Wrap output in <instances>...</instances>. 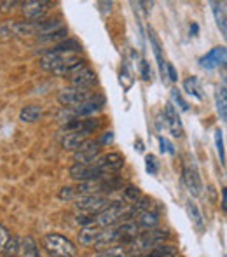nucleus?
I'll use <instances>...</instances> for the list:
<instances>
[{"instance_id":"f257e3e1","label":"nucleus","mask_w":227,"mask_h":257,"mask_svg":"<svg viewBox=\"0 0 227 257\" xmlns=\"http://www.w3.org/2000/svg\"><path fill=\"white\" fill-rule=\"evenodd\" d=\"M42 245H44L46 252L49 254V257H77V247L68 238L58 233L46 234Z\"/></svg>"},{"instance_id":"f03ea898","label":"nucleus","mask_w":227,"mask_h":257,"mask_svg":"<svg viewBox=\"0 0 227 257\" xmlns=\"http://www.w3.org/2000/svg\"><path fill=\"white\" fill-rule=\"evenodd\" d=\"M110 205V201L105 196L100 194H91V196H80L76 203V208L80 213H86V215H91V213H100L103 208Z\"/></svg>"},{"instance_id":"7ed1b4c3","label":"nucleus","mask_w":227,"mask_h":257,"mask_svg":"<svg viewBox=\"0 0 227 257\" xmlns=\"http://www.w3.org/2000/svg\"><path fill=\"white\" fill-rule=\"evenodd\" d=\"M124 210H126V206H124L123 201H112L107 208H103L98 213V217L95 219V224L101 226V228H110V226L116 224L119 219H123Z\"/></svg>"},{"instance_id":"20e7f679","label":"nucleus","mask_w":227,"mask_h":257,"mask_svg":"<svg viewBox=\"0 0 227 257\" xmlns=\"http://www.w3.org/2000/svg\"><path fill=\"white\" fill-rule=\"evenodd\" d=\"M93 97V93L89 89H80V88H65L58 95V102L65 107H77V105L84 103L86 100Z\"/></svg>"},{"instance_id":"39448f33","label":"nucleus","mask_w":227,"mask_h":257,"mask_svg":"<svg viewBox=\"0 0 227 257\" xmlns=\"http://www.w3.org/2000/svg\"><path fill=\"white\" fill-rule=\"evenodd\" d=\"M49 5H51V2L26 0V2L21 4V12H23V16L26 18V21H30V23H37V21H40L46 16Z\"/></svg>"},{"instance_id":"423d86ee","label":"nucleus","mask_w":227,"mask_h":257,"mask_svg":"<svg viewBox=\"0 0 227 257\" xmlns=\"http://www.w3.org/2000/svg\"><path fill=\"white\" fill-rule=\"evenodd\" d=\"M100 151L101 145L98 144V140H84L74 154V159L77 161V165H91L93 159L100 156Z\"/></svg>"},{"instance_id":"0eeeda50","label":"nucleus","mask_w":227,"mask_h":257,"mask_svg":"<svg viewBox=\"0 0 227 257\" xmlns=\"http://www.w3.org/2000/svg\"><path fill=\"white\" fill-rule=\"evenodd\" d=\"M91 166L100 168L103 173L107 172H117L124 166V157L119 153H108V154H100L98 157H95L91 163Z\"/></svg>"},{"instance_id":"6e6552de","label":"nucleus","mask_w":227,"mask_h":257,"mask_svg":"<svg viewBox=\"0 0 227 257\" xmlns=\"http://www.w3.org/2000/svg\"><path fill=\"white\" fill-rule=\"evenodd\" d=\"M226 60H227L226 48H224V46H217V48L210 49L204 56L200 58V67L206 70H213V69L222 67V65L226 63Z\"/></svg>"},{"instance_id":"1a4fd4ad","label":"nucleus","mask_w":227,"mask_h":257,"mask_svg":"<svg viewBox=\"0 0 227 257\" xmlns=\"http://www.w3.org/2000/svg\"><path fill=\"white\" fill-rule=\"evenodd\" d=\"M182 180L185 184V187L191 191L192 196H200L201 191H203V182H201V177H200V172L196 168L194 165L189 166L185 165L182 170Z\"/></svg>"},{"instance_id":"9d476101","label":"nucleus","mask_w":227,"mask_h":257,"mask_svg":"<svg viewBox=\"0 0 227 257\" xmlns=\"http://www.w3.org/2000/svg\"><path fill=\"white\" fill-rule=\"evenodd\" d=\"M103 175L105 173L100 168H95L91 165H74L70 168V177L79 182L98 180V179H103Z\"/></svg>"},{"instance_id":"9b49d317","label":"nucleus","mask_w":227,"mask_h":257,"mask_svg":"<svg viewBox=\"0 0 227 257\" xmlns=\"http://www.w3.org/2000/svg\"><path fill=\"white\" fill-rule=\"evenodd\" d=\"M103 105H105V98L101 97V95H93L89 100H86L84 103L74 107V116H77V117L93 116V114H96L98 110L103 109Z\"/></svg>"},{"instance_id":"f8f14e48","label":"nucleus","mask_w":227,"mask_h":257,"mask_svg":"<svg viewBox=\"0 0 227 257\" xmlns=\"http://www.w3.org/2000/svg\"><path fill=\"white\" fill-rule=\"evenodd\" d=\"M164 119L168 123V128H170V133H172L175 138H180L183 135V126L182 121H180L178 110L175 109V105L172 102L166 103V109H164Z\"/></svg>"},{"instance_id":"ddd939ff","label":"nucleus","mask_w":227,"mask_h":257,"mask_svg":"<svg viewBox=\"0 0 227 257\" xmlns=\"http://www.w3.org/2000/svg\"><path fill=\"white\" fill-rule=\"evenodd\" d=\"M96 74L93 72L88 67H82L80 70H77L76 74L70 76V82H72L74 88H80V89H89L91 86L96 84Z\"/></svg>"},{"instance_id":"4468645a","label":"nucleus","mask_w":227,"mask_h":257,"mask_svg":"<svg viewBox=\"0 0 227 257\" xmlns=\"http://www.w3.org/2000/svg\"><path fill=\"white\" fill-rule=\"evenodd\" d=\"M84 67V60L80 56H77V54H70V56L67 58V60L63 61V63L58 67V69L54 70V76H72V74H76L77 70H80Z\"/></svg>"},{"instance_id":"2eb2a0df","label":"nucleus","mask_w":227,"mask_h":257,"mask_svg":"<svg viewBox=\"0 0 227 257\" xmlns=\"http://www.w3.org/2000/svg\"><path fill=\"white\" fill-rule=\"evenodd\" d=\"M149 40H151V48L155 54V61H157V67H159V72L163 76V79L166 77V63L163 60V48H161V40L155 33V30L152 26H149Z\"/></svg>"},{"instance_id":"dca6fc26","label":"nucleus","mask_w":227,"mask_h":257,"mask_svg":"<svg viewBox=\"0 0 227 257\" xmlns=\"http://www.w3.org/2000/svg\"><path fill=\"white\" fill-rule=\"evenodd\" d=\"M151 198H138L136 201H133L131 206L127 210H124L123 217L126 219V221H131L133 217H138L140 213L147 212L149 208H151Z\"/></svg>"},{"instance_id":"f3484780","label":"nucleus","mask_w":227,"mask_h":257,"mask_svg":"<svg viewBox=\"0 0 227 257\" xmlns=\"http://www.w3.org/2000/svg\"><path fill=\"white\" fill-rule=\"evenodd\" d=\"M117 241H119V234H117L116 229H105V231H100L98 236H96V241H95V247L96 249H103V247H108L110 249L112 245H116Z\"/></svg>"},{"instance_id":"a211bd4d","label":"nucleus","mask_w":227,"mask_h":257,"mask_svg":"<svg viewBox=\"0 0 227 257\" xmlns=\"http://www.w3.org/2000/svg\"><path fill=\"white\" fill-rule=\"evenodd\" d=\"M138 226H136V222L133 221H126L123 222V224L119 226V228L116 229L117 234H119V241H126V243H129V241L133 240V238L138 236Z\"/></svg>"},{"instance_id":"6ab92c4d","label":"nucleus","mask_w":227,"mask_h":257,"mask_svg":"<svg viewBox=\"0 0 227 257\" xmlns=\"http://www.w3.org/2000/svg\"><path fill=\"white\" fill-rule=\"evenodd\" d=\"M88 135H84V133H79V131H74V133H67L61 140V147L65 151H77V149L82 145V142L86 140Z\"/></svg>"},{"instance_id":"aec40b11","label":"nucleus","mask_w":227,"mask_h":257,"mask_svg":"<svg viewBox=\"0 0 227 257\" xmlns=\"http://www.w3.org/2000/svg\"><path fill=\"white\" fill-rule=\"evenodd\" d=\"M103 191V182L101 179L98 180H89V182H80L79 187L76 189V193H79L80 196H91V194H98Z\"/></svg>"},{"instance_id":"412c9836","label":"nucleus","mask_w":227,"mask_h":257,"mask_svg":"<svg viewBox=\"0 0 227 257\" xmlns=\"http://www.w3.org/2000/svg\"><path fill=\"white\" fill-rule=\"evenodd\" d=\"M12 35L14 37L35 35V23H30V21H12Z\"/></svg>"},{"instance_id":"4be33fe9","label":"nucleus","mask_w":227,"mask_h":257,"mask_svg":"<svg viewBox=\"0 0 227 257\" xmlns=\"http://www.w3.org/2000/svg\"><path fill=\"white\" fill-rule=\"evenodd\" d=\"M100 233V229L96 226H88V228H82L79 233V243L84 247H93L96 241V236Z\"/></svg>"},{"instance_id":"5701e85b","label":"nucleus","mask_w":227,"mask_h":257,"mask_svg":"<svg viewBox=\"0 0 227 257\" xmlns=\"http://www.w3.org/2000/svg\"><path fill=\"white\" fill-rule=\"evenodd\" d=\"M42 117V109L39 105H25L20 112V119L23 123H37Z\"/></svg>"},{"instance_id":"b1692460","label":"nucleus","mask_w":227,"mask_h":257,"mask_svg":"<svg viewBox=\"0 0 227 257\" xmlns=\"http://www.w3.org/2000/svg\"><path fill=\"white\" fill-rule=\"evenodd\" d=\"M210 5H211V11H213V16H215L220 32H222V35H226L227 25H226V7H224L226 4H224V2L222 4H220V2H210Z\"/></svg>"},{"instance_id":"393cba45","label":"nucleus","mask_w":227,"mask_h":257,"mask_svg":"<svg viewBox=\"0 0 227 257\" xmlns=\"http://www.w3.org/2000/svg\"><path fill=\"white\" fill-rule=\"evenodd\" d=\"M48 51H54V52H70V54H77L79 51H82V48H80V44L77 42V40H61V42H58V44H54L51 49H48Z\"/></svg>"},{"instance_id":"a878e982","label":"nucleus","mask_w":227,"mask_h":257,"mask_svg":"<svg viewBox=\"0 0 227 257\" xmlns=\"http://www.w3.org/2000/svg\"><path fill=\"white\" fill-rule=\"evenodd\" d=\"M159 224V217H157V213L155 212H144L138 215V222L136 226L138 228H145V229H154L155 226Z\"/></svg>"},{"instance_id":"bb28decb","label":"nucleus","mask_w":227,"mask_h":257,"mask_svg":"<svg viewBox=\"0 0 227 257\" xmlns=\"http://www.w3.org/2000/svg\"><path fill=\"white\" fill-rule=\"evenodd\" d=\"M185 208H187V213L189 217H191V221L196 224V228L198 229H203L204 228V222H203V215H201L200 208H198V205H196L192 200H187L185 201Z\"/></svg>"},{"instance_id":"cd10ccee","label":"nucleus","mask_w":227,"mask_h":257,"mask_svg":"<svg viewBox=\"0 0 227 257\" xmlns=\"http://www.w3.org/2000/svg\"><path fill=\"white\" fill-rule=\"evenodd\" d=\"M183 89L191 95V97L198 98V100H203V95H201V88H200V80L198 77H187L183 80Z\"/></svg>"},{"instance_id":"c85d7f7f","label":"nucleus","mask_w":227,"mask_h":257,"mask_svg":"<svg viewBox=\"0 0 227 257\" xmlns=\"http://www.w3.org/2000/svg\"><path fill=\"white\" fill-rule=\"evenodd\" d=\"M217 112H219L220 119H227V93H226V84L217 91Z\"/></svg>"},{"instance_id":"c756f323","label":"nucleus","mask_w":227,"mask_h":257,"mask_svg":"<svg viewBox=\"0 0 227 257\" xmlns=\"http://www.w3.org/2000/svg\"><path fill=\"white\" fill-rule=\"evenodd\" d=\"M21 250H23V257H40L39 247L32 236H25V240L21 241Z\"/></svg>"},{"instance_id":"7c9ffc66","label":"nucleus","mask_w":227,"mask_h":257,"mask_svg":"<svg viewBox=\"0 0 227 257\" xmlns=\"http://www.w3.org/2000/svg\"><path fill=\"white\" fill-rule=\"evenodd\" d=\"M20 250H21V240L20 238L18 236H9V240H7V243H5L2 254H4V257H18Z\"/></svg>"},{"instance_id":"2f4dec72","label":"nucleus","mask_w":227,"mask_h":257,"mask_svg":"<svg viewBox=\"0 0 227 257\" xmlns=\"http://www.w3.org/2000/svg\"><path fill=\"white\" fill-rule=\"evenodd\" d=\"M67 35H68V30L65 28V26H61V28L56 30V32L39 37V40H40V42H56V44H58V42H61V40L67 39Z\"/></svg>"},{"instance_id":"473e14b6","label":"nucleus","mask_w":227,"mask_h":257,"mask_svg":"<svg viewBox=\"0 0 227 257\" xmlns=\"http://www.w3.org/2000/svg\"><path fill=\"white\" fill-rule=\"evenodd\" d=\"M119 80H121V84H123V89H126V91L131 88L133 82H135V79H133L127 65H123V69H121V74H119Z\"/></svg>"},{"instance_id":"72a5a7b5","label":"nucleus","mask_w":227,"mask_h":257,"mask_svg":"<svg viewBox=\"0 0 227 257\" xmlns=\"http://www.w3.org/2000/svg\"><path fill=\"white\" fill-rule=\"evenodd\" d=\"M145 168H147V172L151 175H155V173L159 172V161H157V157L154 154H147L145 156Z\"/></svg>"},{"instance_id":"f704fd0d","label":"nucleus","mask_w":227,"mask_h":257,"mask_svg":"<svg viewBox=\"0 0 227 257\" xmlns=\"http://www.w3.org/2000/svg\"><path fill=\"white\" fill-rule=\"evenodd\" d=\"M215 145H217V153H219L220 163L222 166H226V151H224V138H222V131L217 129L215 131Z\"/></svg>"},{"instance_id":"c9c22d12","label":"nucleus","mask_w":227,"mask_h":257,"mask_svg":"<svg viewBox=\"0 0 227 257\" xmlns=\"http://www.w3.org/2000/svg\"><path fill=\"white\" fill-rule=\"evenodd\" d=\"M172 98H173V102H175V103L178 105V109H180V110H183V112H187V110H189V103H187L185 100H183L182 93H180L178 89H172Z\"/></svg>"},{"instance_id":"e433bc0d","label":"nucleus","mask_w":227,"mask_h":257,"mask_svg":"<svg viewBox=\"0 0 227 257\" xmlns=\"http://www.w3.org/2000/svg\"><path fill=\"white\" fill-rule=\"evenodd\" d=\"M12 21H7V23H2L0 25V40L5 42V40L12 39Z\"/></svg>"},{"instance_id":"4c0bfd02","label":"nucleus","mask_w":227,"mask_h":257,"mask_svg":"<svg viewBox=\"0 0 227 257\" xmlns=\"http://www.w3.org/2000/svg\"><path fill=\"white\" fill-rule=\"evenodd\" d=\"M140 74H142V79L144 80H152V69H151V63L147 60H142L140 61Z\"/></svg>"},{"instance_id":"58836bf2","label":"nucleus","mask_w":227,"mask_h":257,"mask_svg":"<svg viewBox=\"0 0 227 257\" xmlns=\"http://www.w3.org/2000/svg\"><path fill=\"white\" fill-rule=\"evenodd\" d=\"M124 198L129 201H136L140 198V189L135 187V185H127V187L124 189Z\"/></svg>"},{"instance_id":"ea45409f","label":"nucleus","mask_w":227,"mask_h":257,"mask_svg":"<svg viewBox=\"0 0 227 257\" xmlns=\"http://www.w3.org/2000/svg\"><path fill=\"white\" fill-rule=\"evenodd\" d=\"M74 196H76V189L70 187V185L61 187L60 193H58V198H60V200H72Z\"/></svg>"},{"instance_id":"a19ab883","label":"nucleus","mask_w":227,"mask_h":257,"mask_svg":"<svg viewBox=\"0 0 227 257\" xmlns=\"http://www.w3.org/2000/svg\"><path fill=\"white\" fill-rule=\"evenodd\" d=\"M159 145H161V153H168V154H175V147H173V144L168 138L164 137H159Z\"/></svg>"},{"instance_id":"79ce46f5","label":"nucleus","mask_w":227,"mask_h":257,"mask_svg":"<svg viewBox=\"0 0 227 257\" xmlns=\"http://www.w3.org/2000/svg\"><path fill=\"white\" fill-rule=\"evenodd\" d=\"M107 257H127V252L123 247H110V249L105 250Z\"/></svg>"},{"instance_id":"37998d69","label":"nucleus","mask_w":227,"mask_h":257,"mask_svg":"<svg viewBox=\"0 0 227 257\" xmlns=\"http://www.w3.org/2000/svg\"><path fill=\"white\" fill-rule=\"evenodd\" d=\"M77 224H80L82 228H88V226H95V219L89 217V215H86V213H80V215H77Z\"/></svg>"},{"instance_id":"c03bdc74","label":"nucleus","mask_w":227,"mask_h":257,"mask_svg":"<svg viewBox=\"0 0 227 257\" xmlns=\"http://www.w3.org/2000/svg\"><path fill=\"white\" fill-rule=\"evenodd\" d=\"M166 77H170L172 82H177V80H178V74H177L175 67H173L172 63H166Z\"/></svg>"},{"instance_id":"a18cd8bd","label":"nucleus","mask_w":227,"mask_h":257,"mask_svg":"<svg viewBox=\"0 0 227 257\" xmlns=\"http://www.w3.org/2000/svg\"><path fill=\"white\" fill-rule=\"evenodd\" d=\"M7 240H9L7 229H5L4 226H0V254H2V250H4L5 243H7Z\"/></svg>"},{"instance_id":"49530a36","label":"nucleus","mask_w":227,"mask_h":257,"mask_svg":"<svg viewBox=\"0 0 227 257\" xmlns=\"http://www.w3.org/2000/svg\"><path fill=\"white\" fill-rule=\"evenodd\" d=\"M16 5H18V2H14V0H11V2H2V4H0V12H2V14L11 12Z\"/></svg>"},{"instance_id":"de8ad7c7","label":"nucleus","mask_w":227,"mask_h":257,"mask_svg":"<svg viewBox=\"0 0 227 257\" xmlns=\"http://www.w3.org/2000/svg\"><path fill=\"white\" fill-rule=\"evenodd\" d=\"M112 140H114V133L107 131V133H103V137L98 140V144H100V145H107V144H112Z\"/></svg>"},{"instance_id":"09e8293b","label":"nucleus","mask_w":227,"mask_h":257,"mask_svg":"<svg viewBox=\"0 0 227 257\" xmlns=\"http://www.w3.org/2000/svg\"><path fill=\"white\" fill-rule=\"evenodd\" d=\"M226 194H227V191L226 189H222V210L224 212H226V208H227V196Z\"/></svg>"},{"instance_id":"8fccbe9b","label":"nucleus","mask_w":227,"mask_h":257,"mask_svg":"<svg viewBox=\"0 0 227 257\" xmlns=\"http://www.w3.org/2000/svg\"><path fill=\"white\" fill-rule=\"evenodd\" d=\"M198 32H200V26H198V23H192L191 25V35L196 37V35H198Z\"/></svg>"},{"instance_id":"3c124183","label":"nucleus","mask_w":227,"mask_h":257,"mask_svg":"<svg viewBox=\"0 0 227 257\" xmlns=\"http://www.w3.org/2000/svg\"><path fill=\"white\" fill-rule=\"evenodd\" d=\"M91 257H107V254H105V252H98V254H95V256H91Z\"/></svg>"},{"instance_id":"603ef678","label":"nucleus","mask_w":227,"mask_h":257,"mask_svg":"<svg viewBox=\"0 0 227 257\" xmlns=\"http://www.w3.org/2000/svg\"><path fill=\"white\" fill-rule=\"evenodd\" d=\"M136 145H138V147H136L138 151H144V145H142V142H140V140H138V144H136Z\"/></svg>"}]
</instances>
